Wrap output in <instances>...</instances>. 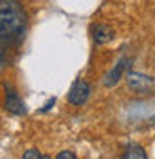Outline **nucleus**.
<instances>
[{"mask_svg": "<svg viewBox=\"0 0 155 159\" xmlns=\"http://www.w3.org/2000/svg\"><path fill=\"white\" fill-rule=\"evenodd\" d=\"M7 43H4V42H0V69H4L6 65H7Z\"/></svg>", "mask_w": 155, "mask_h": 159, "instance_id": "1a4fd4ad", "label": "nucleus"}, {"mask_svg": "<svg viewBox=\"0 0 155 159\" xmlns=\"http://www.w3.org/2000/svg\"><path fill=\"white\" fill-rule=\"evenodd\" d=\"M90 96V85H88L85 80H76L74 83H72V87L69 89V94H67V99L70 105H83L85 101L88 99Z\"/></svg>", "mask_w": 155, "mask_h": 159, "instance_id": "f03ea898", "label": "nucleus"}, {"mask_svg": "<svg viewBox=\"0 0 155 159\" xmlns=\"http://www.w3.org/2000/svg\"><path fill=\"white\" fill-rule=\"evenodd\" d=\"M56 159H76V156L70 150H63V152H60L58 156H56Z\"/></svg>", "mask_w": 155, "mask_h": 159, "instance_id": "9d476101", "label": "nucleus"}, {"mask_svg": "<svg viewBox=\"0 0 155 159\" xmlns=\"http://www.w3.org/2000/svg\"><path fill=\"white\" fill-rule=\"evenodd\" d=\"M27 15L18 0H0V42L18 45L24 40Z\"/></svg>", "mask_w": 155, "mask_h": 159, "instance_id": "f257e3e1", "label": "nucleus"}, {"mask_svg": "<svg viewBox=\"0 0 155 159\" xmlns=\"http://www.w3.org/2000/svg\"><path fill=\"white\" fill-rule=\"evenodd\" d=\"M22 159H51V157L45 156V154H42V152H38L36 148H29L27 152H24Z\"/></svg>", "mask_w": 155, "mask_h": 159, "instance_id": "6e6552de", "label": "nucleus"}, {"mask_svg": "<svg viewBox=\"0 0 155 159\" xmlns=\"http://www.w3.org/2000/svg\"><path fill=\"white\" fill-rule=\"evenodd\" d=\"M114 29L108 25V24H97L96 27L92 29V38H94V42H96L97 45H105V43H108L110 40L114 38Z\"/></svg>", "mask_w": 155, "mask_h": 159, "instance_id": "423d86ee", "label": "nucleus"}, {"mask_svg": "<svg viewBox=\"0 0 155 159\" xmlns=\"http://www.w3.org/2000/svg\"><path fill=\"white\" fill-rule=\"evenodd\" d=\"M123 159H148V156H146L143 147H139V145H128V148L123 154Z\"/></svg>", "mask_w": 155, "mask_h": 159, "instance_id": "0eeeda50", "label": "nucleus"}, {"mask_svg": "<svg viewBox=\"0 0 155 159\" xmlns=\"http://www.w3.org/2000/svg\"><path fill=\"white\" fill-rule=\"evenodd\" d=\"M128 67H130V58L123 56V58L114 65V69L105 76V81H103L105 87H116L117 83H119V80L123 78V74H125V70L128 69Z\"/></svg>", "mask_w": 155, "mask_h": 159, "instance_id": "20e7f679", "label": "nucleus"}, {"mask_svg": "<svg viewBox=\"0 0 155 159\" xmlns=\"http://www.w3.org/2000/svg\"><path fill=\"white\" fill-rule=\"evenodd\" d=\"M4 109L11 112V114H15V116H22V114H25V105H24V101L20 99L18 92L15 89H11L6 85V101H4Z\"/></svg>", "mask_w": 155, "mask_h": 159, "instance_id": "7ed1b4c3", "label": "nucleus"}, {"mask_svg": "<svg viewBox=\"0 0 155 159\" xmlns=\"http://www.w3.org/2000/svg\"><path fill=\"white\" fill-rule=\"evenodd\" d=\"M54 103H56V98H51V99H47V103H45V105H43V107L40 109V112H47V110H51V107H52Z\"/></svg>", "mask_w": 155, "mask_h": 159, "instance_id": "9b49d317", "label": "nucleus"}, {"mask_svg": "<svg viewBox=\"0 0 155 159\" xmlns=\"http://www.w3.org/2000/svg\"><path fill=\"white\" fill-rule=\"evenodd\" d=\"M126 83H128L130 89H134V90H146L155 83V80L152 76L141 74V72H130L126 76Z\"/></svg>", "mask_w": 155, "mask_h": 159, "instance_id": "39448f33", "label": "nucleus"}]
</instances>
